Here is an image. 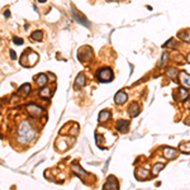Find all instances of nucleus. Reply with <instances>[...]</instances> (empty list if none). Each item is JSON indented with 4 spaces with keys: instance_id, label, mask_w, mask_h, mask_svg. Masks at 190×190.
Returning a JSON list of instances; mask_svg holds the SVG:
<instances>
[{
    "instance_id": "obj_30",
    "label": "nucleus",
    "mask_w": 190,
    "mask_h": 190,
    "mask_svg": "<svg viewBox=\"0 0 190 190\" xmlns=\"http://www.w3.org/2000/svg\"><path fill=\"white\" fill-rule=\"evenodd\" d=\"M4 17H5V18H10V11H9V10H5V11H4Z\"/></svg>"
},
{
    "instance_id": "obj_18",
    "label": "nucleus",
    "mask_w": 190,
    "mask_h": 190,
    "mask_svg": "<svg viewBox=\"0 0 190 190\" xmlns=\"http://www.w3.org/2000/svg\"><path fill=\"white\" fill-rule=\"evenodd\" d=\"M150 175V171L146 169H138L137 170V176L139 177V180H145L147 179V176Z\"/></svg>"
},
{
    "instance_id": "obj_29",
    "label": "nucleus",
    "mask_w": 190,
    "mask_h": 190,
    "mask_svg": "<svg viewBox=\"0 0 190 190\" xmlns=\"http://www.w3.org/2000/svg\"><path fill=\"white\" fill-rule=\"evenodd\" d=\"M10 58H11V60H15V58H17V55H15V52H14L13 50L10 51Z\"/></svg>"
},
{
    "instance_id": "obj_7",
    "label": "nucleus",
    "mask_w": 190,
    "mask_h": 190,
    "mask_svg": "<svg viewBox=\"0 0 190 190\" xmlns=\"http://www.w3.org/2000/svg\"><path fill=\"white\" fill-rule=\"evenodd\" d=\"M162 155L165 158H169V160H174L177 155V150L173 148V147H165L162 151Z\"/></svg>"
},
{
    "instance_id": "obj_4",
    "label": "nucleus",
    "mask_w": 190,
    "mask_h": 190,
    "mask_svg": "<svg viewBox=\"0 0 190 190\" xmlns=\"http://www.w3.org/2000/svg\"><path fill=\"white\" fill-rule=\"evenodd\" d=\"M71 13H72V17H73V19H75L76 22H79L80 24H83V26H85V27H88V28H90L91 27V24H90V22L86 19V17H85L84 14H81L80 11H79L77 9H75V8H71Z\"/></svg>"
},
{
    "instance_id": "obj_22",
    "label": "nucleus",
    "mask_w": 190,
    "mask_h": 190,
    "mask_svg": "<svg viewBox=\"0 0 190 190\" xmlns=\"http://www.w3.org/2000/svg\"><path fill=\"white\" fill-rule=\"evenodd\" d=\"M177 69H175V67H171V69H169L167 70V76L170 77V79H173V80H175V79L177 77Z\"/></svg>"
},
{
    "instance_id": "obj_16",
    "label": "nucleus",
    "mask_w": 190,
    "mask_h": 190,
    "mask_svg": "<svg viewBox=\"0 0 190 190\" xmlns=\"http://www.w3.org/2000/svg\"><path fill=\"white\" fill-rule=\"evenodd\" d=\"M29 93H30V85L29 84L22 85V86L19 88V90H18V94H20L22 96H27Z\"/></svg>"
},
{
    "instance_id": "obj_2",
    "label": "nucleus",
    "mask_w": 190,
    "mask_h": 190,
    "mask_svg": "<svg viewBox=\"0 0 190 190\" xmlns=\"http://www.w3.org/2000/svg\"><path fill=\"white\" fill-rule=\"evenodd\" d=\"M96 79L100 83H110L114 79L113 70L110 67H101L96 72Z\"/></svg>"
},
{
    "instance_id": "obj_10",
    "label": "nucleus",
    "mask_w": 190,
    "mask_h": 190,
    "mask_svg": "<svg viewBox=\"0 0 190 190\" xmlns=\"http://www.w3.org/2000/svg\"><path fill=\"white\" fill-rule=\"evenodd\" d=\"M72 171H73V173H75V174H77L79 176H80V177H88V173H86V171H84L83 169H81V166H80V165H79V164H76V162H73L72 164Z\"/></svg>"
},
{
    "instance_id": "obj_15",
    "label": "nucleus",
    "mask_w": 190,
    "mask_h": 190,
    "mask_svg": "<svg viewBox=\"0 0 190 190\" xmlns=\"http://www.w3.org/2000/svg\"><path fill=\"white\" fill-rule=\"evenodd\" d=\"M128 113H129L131 117H137V114L139 113V105L137 103H132L128 108Z\"/></svg>"
},
{
    "instance_id": "obj_6",
    "label": "nucleus",
    "mask_w": 190,
    "mask_h": 190,
    "mask_svg": "<svg viewBox=\"0 0 190 190\" xmlns=\"http://www.w3.org/2000/svg\"><path fill=\"white\" fill-rule=\"evenodd\" d=\"M27 110H28V113L32 115V117H38V115H41L42 113H43V108L36 105V104H28Z\"/></svg>"
},
{
    "instance_id": "obj_20",
    "label": "nucleus",
    "mask_w": 190,
    "mask_h": 190,
    "mask_svg": "<svg viewBox=\"0 0 190 190\" xmlns=\"http://www.w3.org/2000/svg\"><path fill=\"white\" fill-rule=\"evenodd\" d=\"M51 94H52V91L50 88H42L41 91H39V95L41 98H43V99H46V98H51Z\"/></svg>"
},
{
    "instance_id": "obj_8",
    "label": "nucleus",
    "mask_w": 190,
    "mask_h": 190,
    "mask_svg": "<svg viewBox=\"0 0 190 190\" xmlns=\"http://www.w3.org/2000/svg\"><path fill=\"white\" fill-rule=\"evenodd\" d=\"M127 99H128V96H127V94L124 93V91H118L117 94H115V96H114V101H115V104H118V105H122V104H124L126 101H127Z\"/></svg>"
},
{
    "instance_id": "obj_12",
    "label": "nucleus",
    "mask_w": 190,
    "mask_h": 190,
    "mask_svg": "<svg viewBox=\"0 0 190 190\" xmlns=\"http://www.w3.org/2000/svg\"><path fill=\"white\" fill-rule=\"evenodd\" d=\"M85 84H86V77L84 73H79L75 80V89H81Z\"/></svg>"
},
{
    "instance_id": "obj_24",
    "label": "nucleus",
    "mask_w": 190,
    "mask_h": 190,
    "mask_svg": "<svg viewBox=\"0 0 190 190\" xmlns=\"http://www.w3.org/2000/svg\"><path fill=\"white\" fill-rule=\"evenodd\" d=\"M164 167H165L164 164H156L155 166H154V170H152V174H154V175H158V174H160V171Z\"/></svg>"
},
{
    "instance_id": "obj_9",
    "label": "nucleus",
    "mask_w": 190,
    "mask_h": 190,
    "mask_svg": "<svg viewBox=\"0 0 190 190\" xmlns=\"http://www.w3.org/2000/svg\"><path fill=\"white\" fill-rule=\"evenodd\" d=\"M180 83L184 88H188L190 89V75L186 73L185 71H181L180 72Z\"/></svg>"
},
{
    "instance_id": "obj_1",
    "label": "nucleus",
    "mask_w": 190,
    "mask_h": 190,
    "mask_svg": "<svg viewBox=\"0 0 190 190\" xmlns=\"http://www.w3.org/2000/svg\"><path fill=\"white\" fill-rule=\"evenodd\" d=\"M34 137H36V131L29 124V122L23 120L19 128H18V142L20 145H28L29 142H32Z\"/></svg>"
},
{
    "instance_id": "obj_23",
    "label": "nucleus",
    "mask_w": 190,
    "mask_h": 190,
    "mask_svg": "<svg viewBox=\"0 0 190 190\" xmlns=\"http://www.w3.org/2000/svg\"><path fill=\"white\" fill-rule=\"evenodd\" d=\"M42 38H43V32H42V30H36V32L32 33V39L42 41Z\"/></svg>"
},
{
    "instance_id": "obj_28",
    "label": "nucleus",
    "mask_w": 190,
    "mask_h": 190,
    "mask_svg": "<svg viewBox=\"0 0 190 190\" xmlns=\"http://www.w3.org/2000/svg\"><path fill=\"white\" fill-rule=\"evenodd\" d=\"M77 132H79V129H77V126H76V127H73V129L70 131V134L71 136H75V134H77Z\"/></svg>"
},
{
    "instance_id": "obj_31",
    "label": "nucleus",
    "mask_w": 190,
    "mask_h": 190,
    "mask_svg": "<svg viewBox=\"0 0 190 190\" xmlns=\"http://www.w3.org/2000/svg\"><path fill=\"white\" fill-rule=\"evenodd\" d=\"M186 60H188V62H190V53L188 55V57H186Z\"/></svg>"
},
{
    "instance_id": "obj_25",
    "label": "nucleus",
    "mask_w": 190,
    "mask_h": 190,
    "mask_svg": "<svg viewBox=\"0 0 190 190\" xmlns=\"http://www.w3.org/2000/svg\"><path fill=\"white\" fill-rule=\"evenodd\" d=\"M179 93H180V99H181V100H185V99H188L189 93H188V90H186L185 88H184V86L179 89Z\"/></svg>"
},
{
    "instance_id": "obj_27",
    "label": "nucleus",
    "mask_w": 190,
    "mask_h": 190,
    "mask_svg": "<svg viewBox=\"0 0 190 190\" xmlns=\"http://www.w3.org/2000/svg\"><path fill=\"white\" fill-rule=\"evenodd\" d=\"M13 42H14L15 45H18V46L23 45V39L22 38H17V37H14V38H13Z\"/></svg>"
},
{
    "instance_id": "obj_17",
    "label": "nucleus",
    "mask_w": 190,
    "mask_h": 190,
    "mask_svg": "<svg viewBox=\"0 0 190 190\" xmlns=\"http://www.w3.org/2000/svg\"><path fill=\"white\" fill-rule=\"evenodd\" d=\"M184 42H190V29H185V30H181V32L177 34Z\"/></svg>"
},
{
    "instance_id": "obj_14",
    "label": "nucleus",
    "mask_w": 190,
    "mask_h": 190,
    "mask_svg": "<svg viewBox=\"0 0 190 190\" xmlns=\"http://www.w3.org/2000/svg\"><path fill=\"white\" fill-rule=\"evenodd\" d=\"M34 80H36L38 86H45L46 83H47V75L46 73H38V75L34 77Z\"/></svg>"
},
{
    "instance_id": "obj_3",
    "label": "nucleus",
    "mask_w": 190,
    "mask_h": 190,
    "mask_svg": "<svg viewBox=\"0 0 190 190\" xmlns=\"http://www.w3.org/2000/svg\"><path fill=\"white\" fill-rule=\"evenodd\" d=\"M37 61H38V55H37L36 52H32V51H29L28 52H24L23 53V56H22V60H20V65L22 66H29V67H32L33 65L37 64Z\"/></svg>"
},
{
    "instance_id": "obj_13",
    "label": "nucleus",
    "mask_w": 190,
    "mask_h": 190,
    "mask_svg": "<svg viewBox=\"0 0 190 190\" xmlns=\"http://www.w3.org/2000/svg\"><path fill=\"white\" fill-rule=\"evenodd\" d=\"M128 127H129V123L127 120H118L117 122V131H119L120 133H126L128 131Z\"/></svg>"
},
{
    "instance_id": "obj_26",
    "label": "nucleus",
    "mask_w": 190,
    "mask_h": 190,
    "mask_svg": "<svg viewBox=\"0 0 190 190\" xmlns=\"http://www.w3.org/2000/svg\"><path fill=\"white\" fill-rule=\"evenodd\" d=\"M167 60H169V53H167V52H165V53H162V58H161V62H160V66H161V67H164L165 65H166V62H167Z\"/></svg>"
},
{
    "instance_id": "obj_32",
    "label": "nucleus",
    "mask_w": 190,
    "mask_h": 190,
    "mask_svg": "<svg viewBox=\"0 0 190 190\" xmlns=\"http://www.w3.org/2000/svg\"><path fill=\"white\" fill-rule=\"evenodd\" d=\"M39 3H46V0H38Z\"/></svg>"
},
{
    "instance_id": "obj_11",
    "label": "nucleus",
    "mask_w": 190,
    "mask_h": 190,
    "mask_svg": "<svg viewBox=\"0 0 190 190\" xmlns=\"http://www.w3.org/2000/svg\"><path fill=\"white\" fill-rule=\"evenodd\" d=\"M104 189H118V181L114 176H109L108 181L104 185Z\"/></svg>"
},
{
    "instance_id": "obj_21",
    "label": "nucleus",
    "mask_w": 190,
    "mask_h": 190,
    "mask_svg": "<svg viewBox=\"0 0 190 190\" xmlns=\"http://www.w3.org/2000/svg\"><path fill=\"white\" fill-rule=\"evenodd\" d=\"M179 148H180V152H182V154L190 155V142H186V143H181Z\"/></svg>"
},
{
    "instance_id": "obj_19",
    "label": "nucleus",
    "mask_w": 190,
    "mask_h": 190,
    "mask_svg": "<svg viewBox=\"0 0 190 190\" xmlns=\"http://www.w3.org/2000/svg\"><path fill=\"white\" fill-rule=\"evenodd\" d=\"M109 118H110V113L108 112V110H101V112L99 113V122H100V123L108 120Z\"/></svg>"
},
{
    "instance_id": "obj_5",
    "label": "nucleus",
    "mask_w": 190,
    "mask_h": 190,
    "mask_svg": "<svg viewBox=\"0 0 190 190\" xmlns=\"http://www.w3.org/2000/svg\"><path fill=\"white\" fill-rule=\"evenodd\" d=\"M77 57L81 62H86V61H90L91 58H93V51H91V48L89 46H85L79 51Z\"/></svg>"
}]
</instances>
